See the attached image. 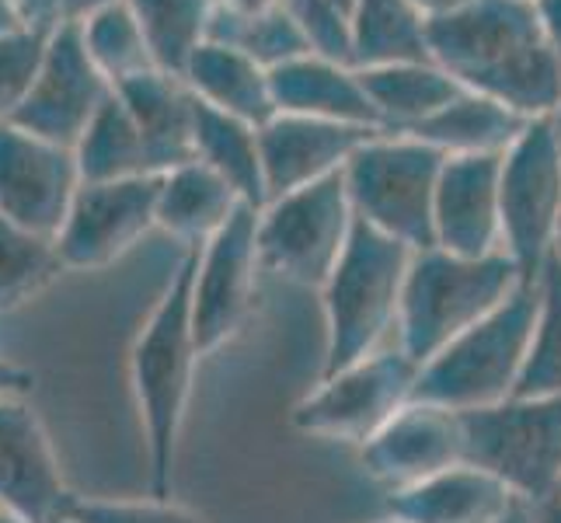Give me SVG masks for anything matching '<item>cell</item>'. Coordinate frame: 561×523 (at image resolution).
I'll use <instances>...</instances> for the list:
<instances>
[{"label": "cell", "mask_w": 561, "mask_h": 523, "mask_svg": "<svg viewBox=\"0 0 561 523\" xmlns=\"http://www.w3.org/2000/svg\"><path fill=\"white\" fill-rule=\"evenodd\" d=\"M430 56L463 91L527 120H548L561 105V64L540 32L534 0H468L430 18Z\"/></svg>", "instance_id": "1"}, {"label": "cell", "mask_w": 561, "mask_h": 523, "mask_svg": "<svg viewBox=\"0 0 561 523\" xmlns=\"http://www.w3.org/2000/svg\"><path fill=\"white\" fill-rule=\"evenodd\" d=\"M192 276H196V251H185L161 300L153 304L150 318L129 345V387L147 440L150 496H171L182 425L196 366L203 360L192 328Z\"/></svg>", "instance_id": "2"}, {"label": "cell", "mask_w": 561, "mask_h": 523, "mask_svg": "<svg viewBox=\"0 0 561 523\" xmlns=\"http://www.w3.org/2000/svg\"><path fill=\"white\" fill-rule=\"evenodd\" d=\"M519 286L530 283H524L506 251L481 259L454 255L443 248L415 251L401 289L398 345L419 366L430 363L460 332L506 304Z\"/></svg>", "instance_id": "3"}, {"label": "cell", "mask_w": 561, "mask_h": 523, "mask_svg": "<svg viewBox=\"0 0 561 523\" xmlns=\"http://www.w3.org/2000/svg\"><path fill=\"white\" fill-rule=\"evenodd\" d=\"M415 251L377 227L356 220L339 265L318 289L324 311V374H335L380 349L383 336L398 328L401 289Z\"/></svg>", "instance_id": "4"}, {"label": "cell", "mask_w": 561, "mask_h": 523, "mask_svg": "<svg viewBox=\"0 0 561 523\" xmlns=\"http://www.w3.org/2000/svg\"><path fill=\"white\" fill-rule=\"evenodd\" d=\"M537 321V283L519 286L489 318L419 366L415 398L454 412L489 409L516 395Z\"/></svg>", "instance_id": "5"}, {"label": "cell", "mask_w": 561, "mask_h": 523, "mask_svg": "<svg viewBox=\"0 0 561 523\" xmlns=\"http://www.w3.org/2000/svg\"><path fill=\"white\" fill-rule=\"evenodd\" d=\"M447 154L404 133H377L342 168L356 220L412 251L436 248V185Z\"/></svg>", "instance_id": "6"}, {"label": "cell", "mask_w": 561, "mask_h": 523, "mask_svg": "<svg viewBox=\"0 0 561 523\" xmlns=\"http://www.w3.org/2000/svg\"><path fill=\"white\" fill-rule=\"evenodd\" d=\"M463 464L495 475L519 502L561 492V398H506L460 412Z\"/></svg>", "instance_id": "7"}, {"label": "cell", "mask_w": 561, "mask_h": 523, "mask_svg": "<svg viewBox=\"0 0 561 523\" xmlns=\"http://www.w3.org/2000/svg\"><path fill=\"white\" fill-rule=\"evenodd\" d=\"M356 213L345 174L265 203L259 209V259L262 273L294 286L321 289L353 238Z\"/></svg>", "instance_id": "8"}, {"label": "cell", "mask_w": 561, "mask_h": 523, "mask_svg": "<svg viewBox=\"0 0 561 523\" xmlns=\"http://www.w3.org/2000/svg\"><path fill=\"white\" fill-rule=\"evenodd\" d=\"M502 251L524 283H537L561 238V137L548 120H534L502 154Z\"/></svg>", "instance_id": "9"}, {"label": "cell", "mask_w": 561, "mask_h": 523, "mask_svg": "<svg viewBox=\"0 0 561 523\" xmlns=\"http://www.w3.org/2000/svg\"><path fill=\"white\" fill-rule=\"evenodd\" d=\"M419 363L404 349H377L335 374H324L314 391H307L289 425L304 436L339 440L363 447L415 398Z\"/></svg>", "instance_id": "10"}, {"label": "cell", "mask_w": 561, "mask_h": 523, "mask_svg": "<svg viewBox=\"0 0 561 523\" xmlns=\"http://www.w3.org/2000/svg\"><path fill=\"white\" fill-rule=\"evenodd\" d=\"M158 189L161 174L123 182H81L56 235L67 273L108 269L129 255L150 230H158Z\"/></svg>", "instance_id": "11"}, {"label": "cell", "mask_w": 561, "mask_h": 523, "mask_svg": "<svg viewBox=\"0 0 561 523\" xmlns=\"http://www.w3.org/2000/svg\"><path fill=\"white\" fill-rule=\"evenodd\" d=\"M259 209L244 206L217 238L196 248L192 328L203 356L224 349L248 325L259 294Z\"/></svg>", "instance_id": "12"}, {"label": "cell", "mask_w": 561, "mask_h": 523, "mask_svg": "<svg viewBox=\"0 0 561 523\" xmlns=\"http://www.w3.org/2000/svg\"><path fill=\"white\" fill-rule=\"evenodd\" d=\"M112 94V81L88 56L81 25L64 22L49 38L46 64L28 102L11 123L35 133V137L73 150Z\"/></svg>", "instance_id": "13"}, {"label": "cell", "mask_w": 561, "mask_h": 523, "mask_svg": "<svg viewBox=\"0 0 561 523\" xmlns=\"http://www.w3.org/2000/svg\"><path fill=\"white\" fill-rule=\"evenodd\" d=\"M81 182L70 147L35 137L14 123H0V217L56 238Z\"/></svg>", "instance_id": "14"}, {"label": "cell", "mask_w": 561, "mask_h": 523, "mask_svg": "<svg viewBox=\"0 0 561 523\" xmlns=\"http://www.w3.org/2000/svg\"><path fill=\"white\" fill-rule=\"evenodd\" d=\"M359 464L387 492L409 489L463 464L460 412L412 398L383 430L359 447Z\"/></svg>", "instance_id": "15"}, {"label": "cell", "mask_w": 561, "mask_h": 523, "mask_svg": "<svg viewBox=\"0 0 561 523\" xmlns=\"http://www.w3.org/2000/svg\"><path fill=\"white\" fill-rule=\"evenodd\" d=\"M73 492L28 398H0V502L32 523L60 520Z\"/></svg>", "instance_id": "16"}, {"label": "cell", "mask_w": 561, "mask_h": 523, "mask_svg": "<svg viewBox=\"0 0 561 523\" xmlns=\"http://www.w3.org/2000/svg\"><path fill=\"white\" fill-rule=\"evenodd\" d=\"M383 129H366L350 123L307 120V115L276 112L265 126H259L262 144V174L268 203L286 192L324 182L350 164L353 154Z\"/></svg>", "instance_id": "17"}, {"label": "cell", "mask_w": 561, "mask_h": 523, "mask_svg": "<svg viewBox=\"0 0 561 523\" xmlns=\"http://www.w3.org/2000/svg\"><path fill=\"white\" fill-rule=\"evenodd\" d=\"M502 154L447 158L436 185V248L481 259L502 251Z\"/></svg>", "instance_id": "18"}, {"label": "cell", "mask_w": 561, "mask_h": 523, "mask_svg": "<svg viewBox=\"0 0 561 523\" xmlns=\"http://www.w3.org/2000/svg\"><path fill=\"white\" fill-rule=\"evenodd\" d=\"M268 81H273L276 112L380 129L377 109L359 81V70L350 64L307 53L268 70Z\"/></svg>", "instance_id": "19"}, {"label": "cell", "mask_w": 561, "mask_h": 523, "mask_svg": "<svg viewBox=\"0 0 561 523\" xmlns=\"http://www.w3.org/2000/svg\"><path fill=\"white\" fill-rule=\"evenodd\" d=\"M126 102L129 115L137 120L150 161L158 174H168L185 161H196V115L199 99L175 73L150 70L115 88Z\"/></svg>", "instance_id": "20"}, {"label": "cell", "mask_w": 561, "mask_h": 523, "mask_svg": "<svg viewBox=\"0 0 561 523\" xmlns=\"http://www.w3.org/2000/svg\"><path fill=\"white\" fill-rule=\"evenodd\" d=\"M516 502L495 475L474 464H457L409 489L387 492V513L409 523H495Z\"/></svg>", "instance_id": "21"}, {"label": "cell", "mask_w": 561, "mask_h": 523, "mask_svg": "<svg viewBox=\"0 0 561 523\" xmlns=\"http://www.w3.org/2000/svg\"><path fill=\"white\" fill-rule=\"evenodd\" d=\"M244 206L238 189L217 171L203 161H185L161 174L158 230L185 245V251H196L217 238Z\"/></svg>", "instance_id": "22"}, {"label": "cell", "mask_w": 561, "mask_h": 523, "mask_svg": "<svg viewBox=\"0 0 561 523\" xmlns=\"http://www.w3.org/2000/svg\"><path fill=\"white\" fill-rule=\"evenodd\" d=\"M182 81L203 105L234 115V120H244L251 126H265L276 115L268 70L234 46L206 38L192 53L188 67L182 70Z\"/></svg>", "instance_id": "23"}, {"label": "cell", "mask_w": 561, "mask_h": 523, "mask_svg": "<svg viewBox=\"0 0 561 523\" xmlns=\"http://www.w3.org/2000/svg\"><path fill=\"white\" fill-rule=\"evenodd\" d=\"M383 133H412L463 91L436 60H412L359 70Z\"/></svg>", "instance_id": "24"}, {"label": "cell", "mask_w": 561, "mask_h": 523, "mask_svg": "<svg viewBox=\"0 0 561 523\" xmlns=\"http://www.w3.org/2000/svg\"><path fill=\"white\" fill-rule=\"evenodd\" d=\"M530 123L534 120L495 99L460 91L447 109H439L433 120H425L419 129L404 133V137L430 144L447 154V158H468V154H506Z\"/></svg>", "instance_id": "25"}, {"label": "cell", "mask_w": 561, "mask_h": 523, "mask_svg": "<svg viewBox=\"0 0 561 523\" xmlns=\"http://www.w3.org/2000/svg\"><path fill=\"white\" fill-rule=\"evenodd\" d=\"M350 25L356 70L433 60L430 18L412 0H356Z\"/></svg>", "instance_id": "26"}, {"label": "cell", "mask_w": 561, "mask_h": 523, "mask_svg": "<svg viewBox=\"0 0 561 523\" xmlns=\"http://www.w3.org/2000/svg\"><path fill=\"white\" fill-rule=\"evenodd\" d=\"M196 161L213 168L238 189V196L251 206L262 209L268 203L265 196V174H262V144L259 126H251L234 115H224L199 102L196 115Z\"/></svg>", "instance_id": "27"}, {"label": "cell", "mask_w": 561, "mask_h": 523, "mask_svg": "<svg viewBox=\"0 0 561 523\" xmlns=\"http://www.w3.org/2000/svg\"><path fill=\"white\" fill-rule=\"evenodd\" d=\"M73 154L84 182H123V179H153L158 174L144 133L119 94H112L102 105V112L94 115V123L88 126L81 144L73 147Z\"/></svg>", "instance_id": "28"}, {"label": "cell", "mask_w": 561, "mask_h": 523, "mask_svg": "<svg viewBox=\"0 0 561 523\" xmlns=\"http://www.w3.org/2000/svg\"><path fill=\"white\" fill-rule=\"evenodd\" d=\"M147 35L153 64L164 73L182 77L213 25L217 0H126Z\"/></svg>", "instance_id": "29"}, {"label": "cell", "mask_w": 561, "mask_h": 523, "mask_svg": "<svg viewBox=\"0 0 561 523\" xmlns=\"http://www.w3.org/2000/svg\"><path fill=\"white\" fill-rule=\"evenodd\" d=\"M67 273L56 238L0 217V311L25 307Z\"/></svg>", "instance_id": "30"}, {"label": "cell", "mask_w": 561, "mask_h": 523, "mask_svg": "<svg viewBox=\"0 0 561 523\" xmlns=\"http://www.w3.org/2000/svg\"><path fill=\"white\" fill-rule=\"evenodd\" d=\"M77 25H81L88 56L94 60V67L108 77L112 88H119L140 73L158 70L153 53L147 46V35L126 0L94 11L91 18H84V22H77Z\"/></svg>", "instance_id": "31"}, {"label": "cell", "mask_w": 561, "mask_h": 523, "mask_svg": "<svg viewBox=\"0 0 561 523\" xmlns=\"http://www.w3.org/2000/svg\"><path fill=\"white\" fill-rule=\"evenodd\" d=\"M513 398H561V255L548 259L537 280V321L524 377Z\"/></svg>", "instance_id": "32"}, {"label": "cell", "mask_w": 561, "mask_h": 523, "mask_svg": "<svg viewBox=\"0 0 561 523\" xmlns=\"http://www.w3.org/2000/svg\"><path fill=\"white\" fill-rule=\"evenodd\" d=\"M209 38L213 43L234 46L241 53H248L251 60L262 64L265 70H276L297 56L311 53V43L304 38L300 25L289 18V11L279 4L276 11L259 14V18H238L227 11H213V25H209Z\"/></svg>", "instance_id": "33"}, {"label": "cell", "mask_w": 561, "mask_h": 523, "mask_svg": "<svg viewBox=\"0 0 561 523\" xmlns=\"http://www.w3.org/2000/svg\"><path fill=\"white\" fill-rule=\"evenodd\" d=\"M53 32L43 29H14L0 35V123H11L43 73L46 49Z\"/></svg>", "instance_id": "34"}, {"label": "cell", "mask_w": 561, "mask_h": 523, "mask_svg": "<svg viewBox=\"0 0 561 523\" xmlns=\"http://www.w3.org/2000/svg\"><path fill=\"white\" fill-rule=\"evenodd\" d=\"M73 523H209L199 510L182 507L171 496H144V499H94L73 496L67 513Z\"/></svg>", "instance_id": "35"}, {"label": "cell", "mask_w": 561, "mask_h": 523, "mask_svg": "<svg viewBox=\"0 0 561 523\" xmlns=\"http://www.w3.org/2000/svg\"><path fill=\"white\" fill-rule=\"evenodd\" d=\"M283 8L300 25L304 38L311 43V53L353 67L350 11H342L335 0H283Z\"/></svg>", "instance_id": "36"}, {"label": "cell", "mask_w": 561, "mask_h": 523, "mask_svg": "<svg viewBox=\"0 0 561 523\" xmlns=\"http://www.w3.org/2000/svg\"><path fill=\"white\" fill-rule=\"evenodd\" d=\"M18 11L28 29L43 32H56L67 22V0H18Z\"/></svg>", "instance_id": "37"}, {"label": "cell", "mask_w": 561, "mask_h": 523, "mask_svg": "<svg viewBox=\"0 0 561 523\" xmlns=\"http://www.w3.org/2000/svg\"><path fill=\"white\" fill-rule=\"evenodd\" d=\"M32 387H35V374L28 366L0 353V398H28Z\"/></svg>", "instance_id": "38"}, {"label": "cell", "mask_w": 561, "mask_h": 523, "mask_svg": "<svg viewBox=\"0 0 561 523\" xmlns=\"http://www.w3.org/2000/svg\"><path fill=\"white\" fill-rule=\"evenodd\" d=\"M534 8H537L540 32H545L551 53L558 56V64H561V0H534Z\"/></svg>", "instance_id": "39"}, {"label": "cell", "mask_w": 561, "mask_h": 523, "mask_svg": "<svg viewBox=\"0 0 561 523\" xmlns=\"http://www.w3.org/2000/svg\"><path fill=\"white\" fill-rule=\"evenodd\" d=\"M279 4H283V0H217L220 11L238 14V18H259V14L276 11Z\"/></svg>", "instance_id": "40"}, {"label": "cell", "mask_w": 561, "mask_h": 523, "mask_svg": "<svg viewBox=\"0 0 561 523\" xmlns=\"http://www.w3.org/2000/svg\"><path fill=\"white\" fill-rule=\"evenodd\" d=\"M108 4H119V0H67V22H84V18Z\"/></svg>", "instance_id": "41"}, {"label": "cell", "mask_w": 561, "mask_h": 523, "mask_svg": "<svg viewBox=\"0 0 561 523\" xmlns=\"http://www.w3.org/2000/svg\"><path fill=\"white\" fill-rule=\"evenodd\" d=\"M412 4H415L425 18H443V14H450V11L463 8L468 0H412Z\"/></svg>", "instance_id": "42"}, {"label": "cell", "mask_w": 561, "mask_h": 523, "mask_svg": "<svg viewBox=\"0 0 561 523\" xmlns=\"http://www.w3.org/2000/svg\"><path fill=\"white\" fill-rule=\"evenodd\" d=\"M22 11H18V0H0V35L22 29Z\"/></svg>", "instance_id": "43"}, {"label": "cell", "mask_w": 561, "mask_h": 523, "mask_svg": "<svg viewBox=\"0 0 561 523\" xmlns=\"http://www.w3.org/2000/svg\"><path fill=\"white\" fill-rule=\"evenodd\" d=\"M534 520L537 523H561V496H551L545 502L534 507Z\"/></svg>", "instance_id": "44"}, {"label": "cell", "mask_w": 561, "mask_h": 523, "mask_svg": "<svg viewBox=\"0 0 561 523\" xmlns=\"http://www.w3.org/2000/svg\"><path fill=\"white\" fill-rule=\"evenodd\" d=\"M495 523H537V520H534V507H530V502H516V507L506 516H502V520H495Z\"/></svg>", "instance_id": "45"}, {"label": "cell", "mask_w": 561, "mask_h": 523, "mask_svg": "<svg viewBox=\"0 0 561 523\" xmlns=\"http://www.w3.org/2000/svg\"><path fill=\"white\" fill-rule=\"evenodd\" d=\"M0 523H32V520H25L22 513H14V510H8L4 502H0Z\"/></svg>", "instance_id": "46"}, {"label": "cell", "mask_w": 561, "mask_h": 523, "mask_svg": "<svg viewBox=\"0 0 561 523\" xmlns=\"http://www.w3.org/2000/svg\"><path fill=\"white\" fill-rule=\"evenodd\" d=\"M370 523H409V520H401V516H394V513H387V516H380V520H370Z\"/></svg>", "instance_id": "47"}, {"label": "cell", "mask_w": 561, "mask_h": 523, "mask_svg": "<svg viewBox=\"0 0 561 523\" xmlns=\"http://www.w3.org/2000/svg\"><path fill=\"white\" fill-rule=\"evenodd\" d=\"M551 123H554V129H558V137H561V105L554 109V115H551Z\"/></svg>", "instance_id": "48"}, {"label": "cell", "mask_w": 561, "mask_h": 523, "mask_svg": "<svg viewBox=\"0 0 561 523\" xmlns=\"http://www.w3.org/2000/svg\"><path fill=\"white\" fill-rule=\"evenodd\" d=\"M335 4H339L342 11H350V14H353V8H356V0H335Z\"/></svg>", "instance_id": "49"}, {"label": "cell", "mask_w": 561, "mask_h": 523, "mask_svg": "<svg viewBox=\"0 0 561 523\" xmlns=\"http://www.w3.org/2000/svg\"><path fill=\"white\" fill-rule=\"evenodd\" d=\"M53 523H73L70 516H60V520H53Z\"/></svg>", "instance_id": "50"}, {"label": "cell", "mask_w": 561, "mask_h": 523, "mask_svg": "<svg viewBox=\"0 0 561 523\" xmlns=\"http://www.w3.org/2000/svg\"><path fill=\"white\" fill-rule=\"evenodd\" d=\"M558 255H561V238H558Z\"/></svg>", "instance_id": "51"}, {"label": "cell", "mask_w": 561, "mask_h": 523, "mask_svg": "<svg viewBox=\"0 0 561 523\" xmlns=\"http://www.w3.org/2000/svg\"><path fill=\"white\" fill-rule=\"evenodd\" d=\"M558 496H561V492H558Z\"/></svg>", "instance_id": "52"}]
</instances>
